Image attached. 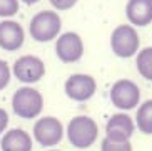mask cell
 Returning a JSON list of instances; mask_svg holds the SVG:
<instances>
[{
  "label": "cell",
  "instance_id": "6da1fadb",
  "mask_svg": "<svg viewBox=\"0 0 152 151\" xmlns=\"http://www.w3.org/2000/svg\"><path fill=\"white\" fill-rule=\"evenodd\" d=\"M99 136V126L89 116H75L67 124V138L77 150L90 148Z\"/></svg>",
  "mask_w": 152,
  "mask_h": 151
},
{
  "label": "cell",
  "instance_id": "7a4b0ae2",
  "mask_svg": "<svg viewBox=\"0 0 152 151\" xmlns=\"http://www.w3.org/2000/svg\"><path fill=\"white\" fill-rule=\"evenodd\" d=\"M44 98L37 89L30 86H23L17 89L12 98V109L22 119H34L42 113Z\"/></svg>",
  "mask_w": 152,
  "mask_h": 151
},
{
  "label": "cell",
  "instance_id": "3957f363",
  "mask_svg": "<svg viewBox=\"0 0 152 151\" xmlns=\"http://www.w3.org/2000/svg\"><path fill=\"white\" fill-rule=\"evenodd\" d=\"M62 29V20L52 10H42L35 13L30 20L28 32L34 40L37 42H50L58 36Z\"/></svg>",
  "mask_w": 152,
  "mask_h": 151
},
{
  "label": "cell",
  "instance_id": "277c9868",
  "mask_svg": "<svg viewBox=\"0 0 152 151\" xmlns=\"http://www.w3.org/2000/svg\"><path fill=\"white\" fill-rule=\"evenodd\" d=\"M139 34L130 24H122L117 29H114L110 36V47L112 52L117 57L127 59L134 56L139 50Z\"/></svg>",
  "mask_w": 152,
  "mask_h": 151
},
{
  "label": "cell",
  "instance_id": "5b68a950",
  "mask_svg": "<svg viewBox=\"0 0 152 151\" xmlns=\"http://www.w3.org/2000/svg\"><path fill=\"white\" fill-rule=\"evenodd\" d=\"M110 101L117 109L129 111L137 107L140 101V89L130 79H119L110 87Z\"/></svg>",
  "mask_w": 152,
  "mask_h": 151
},
{
  "label": "cell",
  "instance_id": "8992f818",
  "mask_svg": "<svg viewBox=\"0 0 152 151\" xmlns=\"http://www.w3.org/2000/svg\"><path fill=\"white\" fill-rule=\"evenodd\" d=\"M34 138L44 148H52L62 141L64 138V126L54 116L40 118L34 124Z\"/></svg>",
  "mask_w": 152,
  "mask_h": 151
},
{
  "label": "cell",
  "instance_id": "52a82bcc",
  "mask_svg": "<svg viewBox=\"0 0 152 151\" xmlns=\"http://www.w3.org/2000/svg\"><path fill=\"white\" fill-rule=\"evenodd\" d=\"M12 71H14V76L20 82L32 84V82H37V81H40L44 77L45 64L37 56H22V57H18L15 61Z\"/></svg>",
  "mask_w": 152,
  "mask_h": 151
},
{
  "label": "cell",
  "instance_id": "ba28073f",
  "mask_svg": "<svg viewBox=\"0 0 152 151\" xmlns=\"http://www.w3.org/2000/svg\"><path fill=\"white\" fill-rule=\"evenodd\" d=\"M55 54L65 64L77 62L84 54V42L77 32H64L55 42Z\"/></svg>",
  "mask_w": 152,
  "mask_h": 151
},
{
  "label": "cell",
  "instance_id": "9c48e42d",
  "mask_svg": "<svg viewBox=\"0 0 152 151\" xmlns=\"http://www.w3.org/2000/svg\"><path fill=\"white\" fill-rule=\"evenodd\" d=\"M64 89H65V94L70 99H74L77 102H84V101H89L95 94L97 82L89 74H72L65 81Z\"/></svg>",
  "mask_w": 152,
  "mask_h": 151
},
{
  "label": "cell",
  "instance_id": "30bf717a",
  "mask_svg": "<svg viewBox=\"0 0 152 151\" xmlns=\"http://www.w3.org/2000/svg\"><path fill=\"white\" fill-rule=\"evenodd\" d=\"M135 129V123L127 113H115L109 118L105 124V138L112 141H130Z\"/></svg>",
  "mask_w": 152,
  "mask_h": 151
},
{
  "label": "cell",
  "instance_id": "8fae6325",
  "mask_svg": "<svg viewBox=\"0 0 152 151\" xmlns=\"http://www.w3.org/2000/svg\"><path fill=\"white\" fill-rule=\"evenodd\" d=\"M25 32L23 27L15 20H2L0 22V47L4 50L14 52L23 45Z\"/></svg>",
  "mask_w": 152,
  "mask_h": 151
},
{
  "label": "cell",
  "instance_id": "7c38bea8",
  "mask_svg": "<svg viewBox=\"0 0 152 151\" xmlns=\"http://www.w3.org/2000/svg\"><path fill=\"white\" fill-rule=\"evenodd\" d=\"M125 15L132 27H145L152 22V0H129Z\"/></svg>",
  "mask_w": 152,
  "mask_h": 151
},
{
  "label": "cell",
  "instance_id": "4fadbf2b",
  "mask_svg": "<svg viewBox=\"0 0 152 151\" xmlns=\"http://www.w3.org/2000/svg\"><path fill=\"white\" fill-rule=\"evenodd\" d=\"M2 151H32V136L20 128L10 129L2 136Z\"/></svg>",
  "mask_w": 152,
  "mask_h": 151
},
{
  "label": "cell",
  "instance_id": "5bb4252c",
  "mask_svg": "<svg viewBox=\"0 0 152 151\" xmlns=\"http://www.w3.org/2000/svg\"><path fill=\"white\" fill-rule=\"evenodd\" d=\"M135 126L144 134H152V99L140 104L135 116Z\"/></svg>",
  "mask_w": 152,
  "mask_h": 151
},
{
  "label": "cell",
  "instance_id": "9a60e30c",
  "mask_svg": "<svg viewBox=\"0 0 152 151\" xmlns=\"http://www.w3.org/2000/svg\"><path fill=\"white\" fill-rule=\"evenodd\" d=\"M137 69L144 79L152 81V47H145L137 54Z\"/></svg>",
  "mask_w": 152,
  "mask_h": 151
},
{
  "label": "cell",
  "instance_id": "2e32d148",
  "mask_svg": "<svg viewBox=\"0 0 152 151\" xmlns=\"http://www.w3.org/2000/svg\"><path fill=\"white\" fill-rule=\"evenodd\" d=\"M100 151H132V144L130 141H112L109 138H104Z\"/></svg>",
  "mask_w": 152,
  "mask_h": 151
},
{
  "label": "cell",
  "instance_id": "e0dca14e",
  "mask_svg": "<svg viewBox=\"0 0 152 151\" xmlns=\"http://www.w3.org/2000/svg\"><path fill=\"white\" fill-rule=\"evenodd\" d=\"M18 12V0H0V17H12Z\"/></svg>",
  "mask_w": 152,
  "mask_h": 151
},
{
  "label": "cell",
  "instance_id": "ac0fdd59",
  "mask_svg": "<svg viewBox=\"0 0 152 151\" xmlns=\"http://www.w3.org/2000/svg\"><path fill=\"white\" fill-rule=\"evenodd\" d=\"M10 82V67L4 59H0V91L5 89Z\"/></svg>",
  "mask_w": 152,
  "mask_h": 151
},
{
  "label": "cell",
  "instance_id": "d6986e66",
  "mask_svg": "<svg viewBox=\"0 0 152 151\" xmlns=\"http://www.w3.org/2000/svg\"><path fill=\"white\" fill-rule=\"evenodd\" d=\"M49 2L54 5L57 10H69V9H72L79 0H49Z\"/></svg>",
  "mask_w": 152,
  "mask_h": 151
},
{
  "label": "cell",
  "instance_id": "ffe728a7",
  "mask_svg": "<svg viewBox=\"0 0 152 151\" xmlns=\"http://www.w3.org/2000/svg\"><path fill=\"white\" fill-rule=\"evenodd\" d=\"M7 126H9V114H7L5 109L0 107V134L7 129Z\"/></svg>",
  "mask_w": 152,
  "mask_h": 151
},
{
  "label": "cell",
  "instance_id": "44dd1931",
  "mask_svg": "<svg viewBox=\"0 0 152 151\" xmlns=\"http://www.w3.org/2000/svg\"><path fill=\"white\" fill-rule=\"evenodd\" d=\"M23 4H27V5H34V4H37L39 0H22Z\"/></svg>",
  "mask_w": 152,
  "mask_h": 151
},
{
  "label": "cell",
  "instance_id": "7402d4cb",
  "mask_svg": "<svg viewBox=\"0 0 152 151\" xmlns=\"http://www.w3.org/2000/svg\"><path fill=\"white\" fill-rule=\"evenodd\" d=\"M49 151H58V150H49Z\"/></svg>",
  "mask_w": 152,
  "mask_h": 151
}]
</instances>
